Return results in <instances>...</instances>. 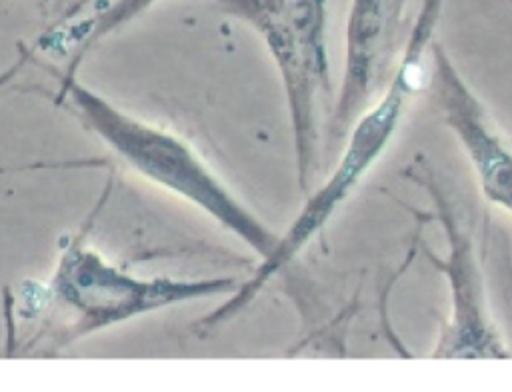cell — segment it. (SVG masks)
<instances>
[{
    "instance_id": "3",
    "label": "cell",
    "mask_w": 512,
    "mask_h": 392,
    "mask_svg": "<svg viewBox=\"0 0 512 392\" xmlns=\"http://www.w3.org/2000/svg\"><path fill=\"white\" fill-rule=\"evenodd\" d=\"M238 284L234 276H136L108 262L82 240H74L62 250L48 280L46 298L58 318L50 340L56 348H66L150 312L210 296H230Z\"/></svg>"
},
{
    "instance_id": "6",
    "label": "cell",
    "mask_w": 512,
    "mask_h": 392,
    "mask_svg": "<svg viewBox=\"0 0 512 392\" xmlns=\"http://www.w3.org/2000/svg\"><path fill=\"white\" fill-rule=\"evenodd\" d=\"M410 0H352L346 22L344 70L330 118V140H340L352 120L384 90L404 48Z\"/></svg>"
},
{
    "instance_id": "8",
    "label": "cell",
    "mask_w": 512,
    "mask_h": 392,
    "mask_svg": "<svg viewBox=\"0 0 512 392\" xmlns=\"http://www.w3.org/2000/svg\"><path fill=\"white\" fill-rule=\"evenodd\" d=\"M32 54H34V50L30 52V50H26V48H20L16 60H14L12 64H8L4 70H0V92L22 72V68H24V66L28 64V60L32 58Z\"/></svg>"
},
{
    "instance_id": "1",
    "label": "cell",
    "mask_w": 512,
    "mask_h": 392,
    "mask_svg": "<svg viewBox=\"0 0 512 392\" xmlns=\"http://www.w3.org/2000/svg\"><path fill=\"white\" fill-rule=\"evenodd\" d=\"M442 8L444 0H422L392 76L388 78L380 98L370 102L348 126L344 134L346 146L330 176L314 192H308L300 212L278 236L272 254L260 260L252 276L240 280L238 288L218 308L202 318L198 326L204 330L216 328L250 306L262 288L286 270L288 264L296 260L300 252L326 228L372 166L382 158L404 120L408 104L422 84L424 54L430 50V42L434 40Z\"/></svg>"
},
{
    "instance_id": "7",
    "label": "cell",
    "mask_w": 512,
    "mask_h": 392,
    "mask_svg": "<svg viewBox=\"0 0 512 392\" xmlns=\"http://www.w3.org/2000/svg\"><path fill=\"white\" fill-rule=\"evenodd\" d=\"M158 0H118L112 6H108L100 16H96L94 20H90L86 26L84 36L78 40V46L70 58V62L66 64V68L60 72L64 76H74L80 62L84 60V56L98 46L106 36L114 34L116 30H120L124 24H128L130 20H134L136 16H140L142 12H146L150 6H154Z\"/></svg>"
},
{
    "instance_id": "5",
    "label": "cell",
    "mask_w": 512,
    "mask_h": 392,
    "mask_svg": "<svg viewBox=\"0 0 512 392\" xmlns=\"http://www.w3.org/2000/svg\"><path fill=\"white\" fill-rule=\"evenodd\" d=\"M406 174L428 190L434 204V218L442 226L448 256H436L428 252L432 266L448 280L450 312L448 320L438 336L432 350V358H492L504 360L512 358L508 344L504 342L500 330L496 328L486 296V284L482 276V266L476 258L474 238L470 230L462 224L452 198L442 188L434 168L426 164L420 156L408 168Z\"/></svg>"
},
{
    "instance_id": "4",
    "label": "cell",
    "mask_w": 512,
    "mask_h": 392,
    "mask_svg": "<svg viewBox=\"0 0 512 392\" xmlns=\"http://www.w3.org/2000/svg\"><path fill=\"white\" fill-rule=\"evenodd\" d=\"M264 42L284 88L296 182L308 194L318 168V100L330 94L328 0H214Z\"/></svg>"
},
{
    "instance_id": "2",
    "label": "cell",
    "mask_w": 512,
    "mask_h": 392,
    "mask_svg": "<svg viewBox=\"0 0 512 392\" xmlns=\"http://www.w3.org/2000/svg\"><path fill=\"white\" fill-rule=\"evenodd\" d=\"M58 78V102L66 100L136 176L202 212L260 260L272 254L280 234L232 192L186 138L122 110L76 74Z\"/></svg>"
}]
</instances>
